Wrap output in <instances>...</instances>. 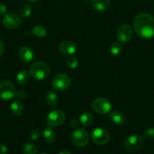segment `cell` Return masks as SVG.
I'll return each mask as SVG.
<instances>
[{"label": "cell", "instance_id": "6da1fadb", "mask_svg": "<svg viewBox=\"0 0 154 154\" xmlns=\"http://www.w3.org/2000/svg\"><path fill=\"white\" fill-rule=\"evenodd\" d=\"M135 32L143 38H150L154 36V17L147 13H140L134 20Z\"/></svg>", "mask_w": 154, "mask_h": 154}, {"label": "cell", "instance_id": "7a4b0ae2", "mask_svg": "<svg viewBox=\"0 0 154 154\" xmlns=\"http://www.w3.org/2000/svg\"><path fill=\"white\" fill-rule=\"evenodd\" d=\"M30 75L36 80H44L50 74V68L47 63L38 61L33 63L29 69Z\"/></svg>", "mask_w": 154, "mask_h": 154}, {"label": "cell", "instance_id": "3957f363", "mask_svg": "<svg viewBox=\"0 0 154 154\" xmlns=\"http://www.w3.org/2000/svg\"><path fill=\"white\" fill-rule=\"evenodd\" d=\"M71 141L72 144L79 147H85L89 141V135L87 131L83 129H75L71 135Z\"/></svg>", "mask_w": 154, "mask_h": 154}, {"label": "cell", "instance_id": "277c9868", "mask_svg": "<svg viewBox=\"0 0 154 154\" xmlns=\"http://www.w3.org/2000/svg\"><path fill=\"white\" fill-rule=\"evenodd\" d=\"M112 105L110 100L106 98H97L92 102L91 108L99 114H106L111 111Z\"/></svg>", "mask_w": 154, "mask_h": 154}, {"label": "cell", "instance_id": "5b68a950", "mask_svg": "<svg viewBox=\"0 0 154 154\" xmlns=\"http://www.w3.org/2000/svg\"><path fill=\"white\" fill-rule=\"evenodd\" d=\"M51 85L56 91H63L67 90L71 85V79L65 74H58L54 77Z\"/></svg>", "mask_w": 154, "mask_h": 154}, {"label": "cell", "instance_id": "8992f818", "mask_svg": "<svg viewBox=\"0 0 154 154\" xmlns=\"http://www.w3.org/2000/svg\"><path fill=\"white\" fill-rule=\"evenodd\" d=\"M66 119V115L63 111L55 109L51 111L47 115V124L51 127L60 126L63 123Z\"/></svg>", "mask_w": 154, "mask_h": 154}, {"label": "cell", "instance_id": "52a82bcc", "mask_svg": "<svg viewBox=\"0 0 154 154\" xmlns=\"http://www.w3.org/2000/svg\"><path fill=\"white\" fill-rule=\"evenodd\" d=\"M14 86L11 81H3L0 83V99L8 101L15 96Z\"/></svg>", "mask_w": 154, "mask_h": 154}, {"label": "cell", "instance_id": "ba28073f", "mask_svg": "<svg viewBox=\"0 0 154 154\" xmlns=\"http://www.w3.org/2000/svg\"><path fill=\"white\" fill-rule=\"evenodd\" d=\"M91 137L94 143L98 145H104L107 144L110 139L109 132L103 128H97L91 132Z\"/></svg>", "mask_w": 154, "mask_h": 154}, {"label": "cell", "instance_id": "9c48e42d", "mask_svg": "<svg viewBox=\"0 0 154 154\" xmlns=\"http://www.w3.org/2000/svg\"><path fill=\"white\" fill-rule=\"evenodd\" d=\"M143 144V140L142 137L137 135H133L128 137L124 142L125 148L131 151H136L140 150Z\"/></svg>", "mask_w": 154, "mask_h": 154}, {"label": "cell", "instance_id": "30bf717a", "mask_svg": "<svg viewBox=\"0 0 154 154\" xmlns=\"http://www.w3.org/2000/svg\"><path fill=\"white\" fill-rule=\"evenodd\" d=\"M2 23L6 29H14L21 25V18L14 13L6 14L2 19Z\"/></svg>", "mask_w": 154, "mask_h": 154}, {"label": "cell", "instance_id": "8fae6325", "mask_svg": "<svg viewBox=\"0 0 154 154\" xmlns=\"http://www.w3.org/2000/svg\"><path fill=\"white\" fill-rule=\"evenodd\" d=\"M133 35L132 29L128 24H123L119 27L116 32L118 41L122 43H127L131 39Z\"/></svg>", "mask_w": 154, "mask_h": 154}, {"label": "cell", "instance_id": "7c38bea8", "mask_svg": "<svg viewBox=\"0 0 154 154\" xmlns=\"http://www.w3.org/2000/svg\"><path fill=\"white\" fill-rule=\"evenodd\" d=\"M59 51L63 55L71 56L74 54L76 51V46L73 42L70 41H63L59 45Z\"/></svg>", "mask_w": 154, "mask_h": 154}, {"label": "cell", "instance_id": "4fadbf2b", "mask_svg": "<svg viewBox=\"0 0 154 154\" xmlns=\"http://www.w3.org/2000/svg\"><path fill=\"white\" fill-rule=\"evenodd\" d=\"M34 52L29 47H23L19 51V58L23 63H30L34 60Z\"/></svg>", "mask_w": 154, "mask_h": 154}, {"label": "cell", "instance_id": "5bb4252c", "mask_svg": "<svg viewBox=\"0 0 154 154\" xmlns=\"http://www.w3.org/2000/svg\"><path fill=\"white\" fill-rule=\"evenodd\" d=\"M110 0H93L92 6L98 12L107 11L110 8Z\"/></svg>", "mask_w": 154, "mask_h": 154}, {"label": "cell", "instance_id": "9a60e30c", "mask_svg": "<svg viewBox=\"0 0 154 154\" xmlns=\"http://www.w3.org/2000/svg\"><path fill=\"white\" fill-rule=\"evenodd\" d=\"M110 118L113 123L118 126H122L125 122V116L119 111H112L110 114Z\"/></svg>", "mask_w": 154, "mask_h": 154}, {"label": "cell", "instance_id": "2e32d148", "mask_svg": "<svg viewBox=\"0 0 154 154\" xmlns=\"http://www.w3.org/2000/svg\"><path fill=\"white\" fill-rule=\"evenodd\" d=\"M11 111L12 114L14 115L19 117V116L22 115L24 113V105L21 103V101L19 100H14L11 102Z\"/></svg>", "mask_w": 154, "mask_h": 154}, {"label": "cell", "instance_id": "e0dca14e", "mask_svg": "<svg viewBox=\"0 0 154 154\" xmlns=\"http://www.w3.org/2000/svg\"><path fill=\"white\" fill-rule=\"evenodd\" d=\"M94 117L91 113L84 112L81 114L79 117V121L83 126H89L93 123Z\"/></svg>", "mask_w": 154, "mask_h": 154}, {"label": "cell", "instance_id": "ac0fdd59", "mask_svg": "<svg viewBox=\"0 0 154 154\" xmlns=\"http://www.w3.org/2000/svg\"><path fill=\"white\" fill-rule=\"evenodd\" d=\"M45 100H46L47 104L49 105L50 106H54L58 102V96L56 94L55 92H54L53 90H49L46 93Z\"/></svg>", "mask_w": 154, "mask_h": 154}, {"label": "cell", "instance_id": "d6986e66", "mask_svg": "<svg viewBox=\"0 0 154 154\" xmlns=\"http://www.w3.org/2000/svg\"><path fill=\"white\" fill-rule=\"evenodd\" d=\"M16 80L21 85H25L30 81V75L27 71L23 70L17 74Z\"/></svg>", "mask_w": 154, "mask_h": 154}, {"label": "cell", "instance_id": "ffe728a7", "mask_svg": "<svg viewBox=\"0 0 154 154\" xmlns=\"http://www.w3.org/2000/svg\"><path fill=\"white\" fill-rule=\"evenodd\" d=\"M43 137L44 139L46 142L49 143V144H52L55 141L56 139V134L54 132V130H52L50 128H47L44 130L43 132Z\"/></svg>", "mask_w": 154, "mask_h": 154}, {"label": "cell", "instance_id": "44dd1931", "mask_svg": "<svg viewBox=\"0 0 154 154\" xmlns=\"http://www.w3.org/2000/svg\"><path fill=\"white\" fill-rule=\"evenodd\" d=\"M32 7L30 5L26 4L21 7V10H20V17L23 19H27V18L30 17V15L32 14Z\"/></svg>", "mask_w": 154, "mask_h": 154}, {"label": "cell", "instance_id": "7402d4cb", "mask_svg": "<svg viewBox=\"0 0 154 154\" xmlns=\"http://www.w3.org/2000/svg\"><path fill=\"white\" fill-rule=\"evenodd\" d=\"M24 154H37V147L34 144L28 142L25 144L23 148Z\"/></svg>", "mask_w": 154, "mask_h": 154}, {"label": "cell", "instance_id": "603a6c76", "mask_svg": "<svg viewBox=\"0 0 154 154\" xmlns=\"http://www.w3.org/2000/svg\"><path fill=\"white\" fill-rule=\"evenodd\" d=\"M32 32H33V35L39 38H43L47 35L46 29L45 27L42 26H35L33 28Z\"/></svg>", "mask_w": 154, "mask_h": 154}, {"label": "cell", "instance_id": "cb8c5ba5", "mask_svg": "<svg viewBox=\"0 0 154 154\" xmlns=\"http://www.w3.org/2000/svg\"><path fill=\"white\" fill-rule=\"evenodd\" d=\"M122 45L119 42H114L111 45L110 48V52L112 55L118 56L122 53Z\"/></svg>", "mask_w": 154, "mask_h": 154}, {"label": "cell", "instance_id": "d4e9b609", "mask_svg": "<svg viewBox=\"0 0 154 154\" xmlns=\"http://www.w3.org/2000/svg\"><path fill=\"white\" fill-rule=\"evenodd\" d=\"M65 63H66V66L68 69H74L78 66L79 61L78 60H77L76 57H68V58L66 59Z\"/></svg>", "mask_w": 154, "mask_h": 154}, {"label": "cell", "instance_id": "484cf974", "mask_svg": "<svg viewBox=\"0 0 154 154\" xmlns=\"http://www.w3.org/2000/svg\"><path fill=\"white\" fill-rule=\"evenodd\" d=\"M143 138L146 140V141H154V129L152 128H149V129H146L143 134Z\"/></svg>", "mask_w": 154, "mask_h": 154}, {"label": "cell", "instance_id": "4316f807", "mask_svg": "<svg viewBox=\"0 0 154 154\" xmlns=\"http://www.w3.org/2000/svg\"><path fill=\"white\" fill-rule=\"evenodd\" d=\"M41 136V131L39 129H33L30 132V137L33 141H37Z\"/></svg>", "mask_w": 154, "mask_h": 154}, {"label": "cell", "instance_id": "83f0119b", "mask_svg": "<svg viewBox=\"0 0 154 154\" xmlns=\"http://www.w3.org/2000/svg\"><path fill=\"white\" fill-rule=\"evenodd\" d=\"M8 8L5 5L0 4V16H5L7 14Z\"/></svg>", "mask_w": 154, "mask_h": 154}, {"label": "cell", "instance_id": "f1b7e54d", "mask_svg": "<svg viewBox=\"0 0 154 154\" xmlns=\"http://www.w3.org/2000/svg\"><path fill=\"white\" fill-rule=\"evenodd\" d=\"M15 96H16L17 97L20 98L21 99H23L25 98L26 93L24 91H22V90H19V91L16 92V93H15Z\"/></svg>", "mask_w": 154, "mask_h": 154}, {"label": "cell", "instance_id": "f546056e", "mask_svg": "<svg viewBox=\"0 0 154 154\" xmlns=\"http://www.w3.org/2000/svg\"><path fill=\"white\" fill-rule=\"evenodd\" d=\"M8 151V148L5 144H0V154H6Z\"/></svg>", "mask_w": 154, "mask_h": 154}, {"label": "cell", "instance_id": "4dcf8cb0", "mask_svg": "<svg viewBox=\"0 0 154 154\" xmlns=\"http://www.w3.org/2000/svg\"><path fill=\"white\" fill-rule=\"evenodd\" d=\"M70 126L71 127L74 128V129H77L79 126V122L76 119H72V120L70 121Z\"/></svg>", "mask_w": 154, "mask_h": 154}, {"label": "cell", "instance_id": "1f68e13d", "mask_svg": "<svg viewBox=\"0 0 154 154\" xmlns=\"http://www.w3.org/2000/svg\"><path fill=\"white\" fill-rule=\"evenodd\" d=\"M3 52H4V44H3L2 41L0 39V57L2 55Z\"/></svg>", "mask_w": 154, "mask_h": 154}, {"label": "cell", "instance_id": "d6a6232c", "mask_svg": "<svg viewBox=\"0 0 154 154\" xmlns=\"http://www.w3.org/2000/svg\"><path fill=\"white\" fill-rule=\"evenodd\" d=\"M58 154H72L71 153H69V151H62L60 153H59Z\"/></svg>", "mask_w": 154, "mask_h": 154}, {"label": "cell", "instance_id": "836d02e7", "mask_svg": "<svg viewBox=\"0 0 154 154\" xmlns=\"http://www.w3.org/2000/svg\"><path fill=\"white\" fill-rule=\"evenodd\" d=\"M29 2H38L39 0H28Z\"/></svg>", "mask_w": 154, "mask_h": 154}, {"label": "cell", "instance_id": "e575fe53", "mask_svg": "<svg viewBox=\"0 0 154 154\" xmlns=\"http://www.w3.org/2000/svg\"><path fill=\"white\" fill-rule=\"evenodd\" d=\"M39 154H48V153H39Z\"/></svg>", "mask_w": 154, "mask_h": 154}]
</instances>
